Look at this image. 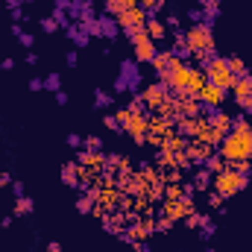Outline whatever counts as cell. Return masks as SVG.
Masks as SVG:
<instances>
[{
  "instance_id": "1",
  "label": "cell",
  "mask_w": 252,
  "mask_h": 252,
  "mask_svg": "<svg viewBox=\"0 0 252 252\" xmlns=\"http://www.w3.org/2000/svg\"><path fill=\"white\" fill-rule=\"evenodd\" d=\"M161 82L167 85V91H173L176 97H196L199 88L205 85V73L193 64L182 62V56H173L170 70L161 76Z\"/></svg>"
},
{
  "instance_id": "2",
  "label": "cell",
  "mask_w": 252,
  "mask_h": 252,
  "mask_svg": "<svg viewBox=\"0 0 252 252\" xmlns=\"http://www.w3.org/2000/svg\"><path fill=\"white\" fill-rule=\"evenodd\" d=\"M220 156H223L229 164H232V161L252 158V121L250 118L232 121V132L220 141Z\"/></svg>"
},
{
  "instance_id": "3",
  "label": "cell",
  "mask_w": 252,
  "mask_h": 252,
  "mask_svg": "<svg viewBox=\"0 0 252 252\" xmlns=\"http://www.w3.org/2000/svg\"><path fill=\"white\" fill-rule=\"evenodd\" d=\"M185 44H188V53L199 62H208L214 56V32L205 21H196L185 32Z\"/></svg>"
},
{
  "instance_id": "4",
  "label": "cell",
  "mask_w": 252,
  "mask_h": 252,
  "mask_svg": "<svg viewBox=\"0 0 252 252\" xmlns=\"http://www.w3.org/2000/svg\"><path fill=\"white\" fill-rule=\"evenodd\" d=\"M118 124L124 129L126 135L135 141V144H147V132H150V118L144 112H135V109H118Z\"/></svg>"
},
{
  "instance_id": "5",
  "label": "cell",
  "mask_w": 252,
  "mask_h": 252,
  "mask_svg": "<svg viewBox=\"0 0 252 252\" xmlns=\"http://www.w3.org/2000/svg\"><path fill=\"white\" fill-rule=\"evenodd\" d=\"M247 182H250V176H247V173H238L232 164H226V170H220V173H214V176H211L214 193H220L223 199H229V196L241 193V190L247 188Z\"/></svg>"
},
{
  "instance_id": "6",
  "label": "cell",
  "mask_w": 252,
  "mask_h": 252,
  "mask_svg": "<svg viewBox=\"0 0 252 252\" xmlns=\"http://www.w3.org/2000/svg\"><path fill=\"white\" fill-rule=\"evenodd\" d=\"M202 73H205V82H211V85H217V88H223V91H229L232 85H235V73H232V67L226 59H220V56H211L205 67H202Z\"/></svg>"
},
{
  "instance_id": "7",
  "label": "cell",
  "mask_w": 252,
  "mask_h": 252,
  "mask_svg": "<svg viewBox=\"0 0 252 252\" xmlns=\"http://www.w3.org/2000/svg\"><path fill=\"white\" fill-rule=\"evenodd\" d=\"M129 38H132V50H135V59H138V62H153V59H156L158 50H156V41L150 38L147 30H138V32H132Z\"/></svg>"
},
{
  "instance_id": "8",
  "label": "cell",
  "mask_w": 252,
  "mask_h": 252,
  "mask_svg": "<svg viewBox=\"0 0 252 252\" xmlns=\"http://www.w3.org/2000/svg\"><path fill=\"white\" fill-rule=\"evenodd\" d=\"M167 97H170V91H167L164 82H153V85H147V88L141 91V103H144V109H150V115H156V112L164 106Z\"/></svg>"
},
{
  "instance_id": "9",
  "label": "cell",
  "mask_w": 252,
  "mask_h": 252,
  "mask_svg": "<svg viewBox=\"0 0 252 252\" xmlns=\"http://www.w3.org/2000/svg\"><path fill=\"white\" fill-rule=\"evenodd\" d=\"M115 24H118L121 30H126V35H132V32H138V30L147 27V9H141V6L126 9L121 15H115Z\"/></svg>"
},
{
  "instance_id": "10",
  "label": "cell",
  "mask_w": 252,
  "mask_h": 252,
  "mask_svg": "<svg viewBox=\"0 0 252 252\" xmlns=\"http://www.w3.org/2000/svg\"><path fill=\"white\" fill-rule=\"evenodd\" d=\"M193 211H196L193 199H161V214L170 217L173 223H176V220H185Z\"/></svg>"
},
{
  "instance_id": "11",
  "label": "cell",
  "mask_w": 252,
  "mask_h": 252,
  "mask_svg": "<svg viewBox=\"0 0 252 252\" xmlns=\"http://www.w3.org/2000/svg\"><path fill=\"white\" fill-rule=\"evenodd\" d=\"M88 193H91L94 202H97L100 208H106V211L121 208V199H124V190L118 188V185H109V188H100V190H88Z\"/></svg>"
},
{
  "instance_id": "12",
  "label": "cell",
  "mask_w": 252,
  "mask_h": 252,
  "mask_svg": "<svg viewBox=\"0 0 252 252\" xmlns=\"http://www.w3.org/2000/svg\"><path fill=\"white\" fill-rule=\"evenodd\" d=\"M196 100H199L202 106H208V109H220V106L226 103V91H223V88H217V85H211V82H205V85L199 88Z\"/></svg>"
},
{
  "instance_id": "13",
  "label": "cell",
  "mask_w": 252,
  "mask_h": 252,
  "mask_svg": "<svg viewBox=\"0 0 252 252\" xmlns=\"http://www.w3.org/2000/svg\"><path fill=\"white\" fill-rule=\"evenodd\" d=\"M76 161H79V164H85V167H91V170H97V173H103V170L109 167V158H106L100 150H82Z\"/></svg>"
},
{
  "instance_id": "14",
  "label": "cell",
  "mask_w": 252,
  "mask_h": 252,
  "mask_svg": "<svg viewBox=\"0 0 252 252\" xmlns=\"http://www.w3.org/2000/svg\"><path fill=\"white\" fill-rule=\"evenodd\" d=\"M185 153H188L190 161H196V164H205V161H208V158H211L217 150H214V147H208V144H202V141H188V150H185Z\"/></svg>"
},
{
  "instance_id": "15",
  "label": "cell",
  "mask_w": 252,
  "mask_h": 252,
  "mask_svg": "<svg viewBox=\"0 0 252 252\" xmlns=\"http://www.w3.org/2000/svg\"><path fill=\"white\" fill-rule=\"evenodd\" d=\"M185 150H188V138H185V135H179V132H170V135L164 138V144H161V150H158V153L179 156V153H185Z\"/></svg>"
},
{
  "instance_id": "16",
  "label": "cell",
  "mask_w": 252,
  "mask_h": 252,
  "mask_svg": "<svg viewBox=\"0 0 252 252\" xmlns=\"http://www.w3.org/2000/svg\"><path fill=\"white\" fill-rule=\"evenodd\" d=\"M190 141H202V144H208V147H220V141H223V135L214 129V126L208 124V118L202 121L199 126V132H196V138H190Z\"/></svg>"
},
{
  "instance_id": "17",
  "label": "cell",
  "mask_w": 252,
  "mask_h": 252,
  "mask_svg": "<svg viewBox=\"0 0 252 252\" xmlns=\"http://www.w3.org/2000/svg\"><path fill=\"white\" fill-rule=\"evenodd\" d=\"M170 132H176V124L161 118V115H150V132L147 135H158V138H167Z\"/></svg>"
},
{
  "instance_id": "18",
  "label": "cell",
  "mask_w": 252,
  "mask_h": 252,
  "mask_svg": "<svg viewBox=\"0 0 252 252\" xmlns=\"http://www.w3.org/2000/svg\"><path fill=\"white\" fill-rule=\"evenodd\" d=\"M232 91V97H235V103H241V100H247L252 94V76L250 73H241V76H235V85L229 88Z\"/></svg>"
},
{
  "instance_id": "19",
  "label": "cell",
  "mask_w": 252,
  "mask_h": 252,
  "mask_svg": "<svg viewBox=\"0 0 252 252\" xmlns=\"http://www.w3.org/2000/svg\"><path fill=\"white\" fill-rule=\"evenodd\" d=\"M202 121H205L202 115H196V118H179V121H176V132L185 135V138L190 141V138H196V132H199Z\"/></svg>"
},
{
  "instance_id": "20",
  "label": "cell",
  "mask_w": 252,
  "mask_h": 252,
  "mask_svg": "<svg viewBox=\"0 0 252 252\" xmlns=\"http://www.w3.org/2000/svg\"><path fill=\"white\" fill-rule=\"evenodd\" d=\"M232 121H235V118H232L229 112H223V109H220V112H214V115L208 118V124L214 126V129H217V132H220L223 138H226V135L232 132Z\"/></svg>"
},
{
  "instance_id": "21",
  "label": "cell",
  "mask_w": 252,
  "mask_h": 252,
  "mask_svg": "<svg viewBox=\"0 0 252 252\" xmlns=\"http://www.w3.org/2000/svg\"><path fill=\"white\" fill-rule=\"evenodd\" d=\"M126 223H129V214H106L103 217V226L115 235H124L126 232Z\"/></svg>"
},
{
  "instance_id": "22",
  "label": "cell",
  "mask_w": 252,
  "mask_h": 252,
  "mask_svg": "<svg viewBox=\"0 0 252 252\" xmlns=\"http://www.w3.org/2000/svg\"><path fill=\"white\" fill-rule=\"evenodd\" d=\"M144 30L150 32L153 41H164V38H167V24L158 21V18H147V27H144Z\"/></svg>"
},
{
  "instance_id": "23",
  "label": "cell",
  "mask_w": 252,
  "mask_h": 252,
  "mask_svg": "<svg viewBox=\"0 0 252 252\" xmlns=\"http://www.w3.org/2000/svg\"><path fill=\"white\" fill-rule=\"evenodd\" d=\"M179 100V118H196L199 115V100L196 97H176Z\"/></svg>"
},
{
  "instance_id": "24",
  "label": "cell",
  "mask_w": 252,
  "mask_h": 252,
  "mask_svg": "<svg viewBox=\"0 0 252 252\" xmlns=\"http://www.w3.org/2000/svg\"><path fill=\"white\" fill-rule=\"evenodd\" d=\"M173 56H176L173 50H167V53H156V59H153L150 64L156 67V73H158V76H164V73L170 70V64H173Z\"/></svg>"
},
{
  "instance_id": "25",
  "label": "cell",
  "mask_w": 252,
  "mask_h": 252,
  "mask_svg": "<svg viewBox=\"0 0 252 252\" xmlns=\"http://www.w3.org/2000/svg\"><path fill=\"white\" fill-rule=\"evenodd\" d=\"M76 170H79V164H76V161H70V164H64V167H62V182H64V185L79 188V176H76Z\"/></svg>"
},
{
  "instance_id": "26",
  "label": "cell",
  "mask_w": 252,
  "mask_h": 252,
  "mask_svg": "<svg viewBox=\"0 0 252 252\" xmlns=\"http://www.w3.org/2000/svg\"><path fill=\"white\" fill-rule=\"evenodd\" d=\"M226 164H229V161H226L223 156H217V153H214V156H211V158L205 161V170H208V173L214 176V173H220V170H226Z\"/></svg>"
},
{
  "instance_id": "27",
  "label": "cell",
  "mask_w": 252,
  "mask_h": 252,
  "mask_svg": "<svg viewBox=\"0 0 252 252\" xmlns=\"http://www.w3.org/2000/svg\"><path fill=\"white\" fill-rule=\"evenodd\" d=\"M30 211H32V199H30V196H18V202H15V211H12V214H15V217H21V214H30Z\"/></svg>"
},
{
  "instance_id": "28",
  "label": "cell",
  "mask_w": 252,
  "mask_h": 252,
  "mask_svg": "<svg viewBox=\"0 0 252 252\" xmlns=\"http://www.w3.org/2000/svg\"><path fill=\"white\" fill-rule=\"evenodd\" d=\"M208 185H211V173H208V170H196V176H193V188L205 190Z\"/></svg>"
},
{
  "instance_id": "29",
  "label": "cell",
  "mask_w": 252,
  "mask_h": 252,
  "mask_svg": "<svg viewBox=\"0 0 252 252\" xmlns=\"http://www.w3.org/2000/svg\"><path fill=\"white\" fill-rule=\"evenodd\" d=\"M124 167H129V158H126V156H109V167H106V170L118 173V170H124Z\"/></svg>"
},
{
  "instance_id": "30",
  "label": "cell",
  "mask_w": 252,
  "mask_h": 252,
  "mask_svg": "<svg viewBox=\"0 0 252 252\" xmlns=\"http://www.w3.org/2000/svg\"><path fill=\"white\" fill-rule=\"evenodd\" d=\"M185 223H188L190 229H199V226L205 229V226H208V217H205V214H196V211H193V214H188V217H185Z\"/></svg>"
},
{
  "instance_id": "31",
  "label": "cell",
  "mask_w": 252,
  "mask_h": 252,
  "mask_svg": "<svg viewBox=\"0 0 252 252\" xmlns=\"http://www.w3.org/2000/svg\"><path fill=\"white\" fill-rule=\"evenodd\" d=\"M226 62H229V67H232V73H235V76H241V73H250V70H247V64H244V59H241V56H229Z\"/></svg>"
},
{
  "instance_id": "32",
  "label": "cell",
  "mask_w": 252,
  "mask_h": 252,
  "mask_svg": "<svg viewBox=\"0 0 252 252\" xmlns=\"http://www.w3.org/2000/svg\"><path fill=\"white\" fill-rule=\"evenodd\" d=\"M76 208H79L82 214H91V211H94V196H91V193L79 196V199H76Z\"/></svg>"
},
{
  "instance_id": "33",
  "label": "cell",
  "mask_w": 252,
  "mask_h": 252,
  "mask_svg": "<svg viewBox=\"0 0 252 252\" xmlns=\"http://www.w3.org/2000/svg\"><path fill=\"white\" fill-rule=\"evenodd\" d=\"M170 229H173V220L170 217H164V214L156 217V232H170Z\"/></svg>"
},
{
  "instance_id": "34",
  "label": "cell",
  "mask_w": 252,
  "mask_h": 252,
  "mask_svg": "<svg viewBox=\"0 0 252 252\" xmlns=\"http://www.w3.org/2000/svg\"><path fill=\"white\" fill-rule=\"evenodd\" d=\"M82 147H85V150H100V147H103V141H100L97 135H88V138L82 141Z\"/></svg>"
},
{
  "instance_id": "35",
  "label": "cell",
  "mask_w": 252,
  "mask_h": 252,
  "mask_svg": "<svg viewBox=\"0 0 252 252\" xmlns=\"http://www.w3.org/2000/svg\"><path fill=\"white\" fill-rule=\"evenodd\" d=\"M202 9H205V15H214L220 9V0H202Z\"/></svg>"
},
{
  "instance_id": "36",
  "label": "cell",
  "mask_w": 252,
  "mask_h": 252,
  "mask_svg": "<svg viewBox=\"0 0 252 252\" xmlns=\"http://www.w3.org/2000/svg\"><path fill=\"white\" fill-rule=\"evenodd\" d=\"M138 6H141V9H161L164 3H161V0H138Z\"/></svg>"
},
{
  "instance_id": "37",
  "label": "cell",
  "mask_w": 252,
  "mask_h": 252,
  "mask_svg": "<svg viewBox=\"0 0 252 252\" xmlns=\"http://www.w3.org/2000/svg\"><path fill=\"white\" fill-rule=\"evenodd\" d=\"M173 44H176V50H179V53H188V44H185V35H176V38H173Z\"/></svg>"
},
{
  "instance_id": "38",
  "label": "cell",
  "mask_w": 252,
  "mask_h": 252,
  "mask_svg": "<svg viewBox=\"0 0 252 252\" xmlns=\"http://www.w3.org/2000/svg\"><path fill=\"white\" fill-rule=\"evenodd\" d=\"M208 205H211V208H220V205H223V196H220V193H211V196H208Z\"/></svg>"
},
{
  "instance_id": "39",
  "label": "cell",
  "mask_w": 252,
  "mask_h": 252,
  "mask_svg": "<svg viewBox=\"0 0 252 252\" xmlns=\"http://www.w3.org/2000/svg\"><path fill=\"white\" fill-rule=\"evenodd\" d=\"M106 126L112 129V132H121V124H118V118L112 115V118H106Z\"/></svg>"
},
{
  "instance_id": "40",
  "label": "cell",
  "mask_w": 252,
  "mask_h": 252,
  "mask_svg": "<svg viewBox=\"0 0 252 252\" xmlns=\"http://www.w3.org/2000/svg\"><path fill=\"white\" fill-rule=\"evenodd\" d=\"M47 88H53V91H59V76L53 73V76H47V82H44Z\"/></svg>"
},
{
  "instance_id": "41",
  "label": "cell",
  "mask_w": 252,
  "mask_h": 252,
  "mask_svg": "<svg viewBox=\"0 0 252 252\" xmlns=\"http://www.w3.org/2000/svg\"><path fill=\"white\" fill-rule=\"evenodd\" d=\"M238 106H241V109H244L247 115H252V94H250V97H247V100H241Z\"/></svg>"
},
{
  "instance_id": "42",
  "label": "cell",
  "mask_w": 252,
  "mask_h": 252,
  "mask_svg": "<svg viewBox=\"0 0 252 252\" xmlns=\"http://www.w3.org/2000/svg\"><path fill=\"white\" fill-rule=\"evenodd\" d=\"M41 27H44V30H47V32H53V30H56V21H53V18H47V21H44V24H41Z\"/></svg>"
},
{
  "instance_id": "43",
  "label": "cell",
  "mask_w": 252,
  "mask_h": 252,
  "mask_svg": "<svg viewBox=\"0 0 252 252\" xmlns=\"http://www.w3.org/2000/svg\"><path fill=\"white\" fill-rule=\"evenodd\" d=\"M106 103H109V97L103 91H97V106H106Z\"/></svg>"
},
{
  "instance_id": "44",
  "label": "cell",
  "mask_w": 252,
  "mask_h": 252,
  "mask_svg": "<svg viewBox=\"0 0 252 252\" xmlns=\"http://www.w3.org/2000/svg\"><path fill=\"white\" fill-rule=\"evenodd\" d=\"M67 144H70V147H82V141H79V135H70V138H67Z\"/></svg>"
},
{
  "instance_id": "45",
  "label": "cell",
  "mask_w": 252,
  "mask_h": 252,
  "mask_svg": "<svg viewBox=\"0 0 252 252\" xmlns=\"http://www.w3.org/2000/svg\"><path fill=\"white\" fill-rule=\"evenodd\" d=\"M6 185H12V176H9V173L0 176V188H6Z\"/></svg>"
},
{
  "instance_id": "46",
  "label": "cell",
  "mask_w": 252,
  "mask_h": 252,
  "mask_svg": "<svg viewBox=\"0 0 252 252\" xmlns=\"http://www.w3.org/2000/svg\"><path fill=\"white\" fill-rule=\"evenodd\" d=\"M47 250H50V252H62V247H59V244H50Z\"/></svg>"
},
{
  "instance_id": "47",
  "label": "cell",
  "mask_w": 252,
  "mask_h": 252,
  "mask_svg": "<svg viewBox=\"0 0 252 252\" xmlns=\"http://www.w3.org/2000/svg\"><path fill=\"white\" fill-rule=\"evenodd\" d=\"M103 3H106V6H112V3H121V0H103Z\"/></svg>"
},
{
  "instance_id": "48",
  "label": "cell",
  "mask_w": 252,
  "mask_h": 252,
  "mask_svg": "<svg viewBox=\"0 0 252 252\" xmlns=\"http://www.w3.org/2000/svg\"><path fill=\"white\" fill-rule=\"evenodd\" d=\"M161 3H170V0H161Z\"/></svg>"
}]
</instances>
